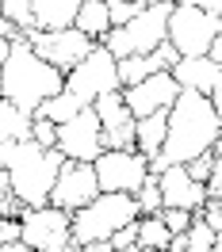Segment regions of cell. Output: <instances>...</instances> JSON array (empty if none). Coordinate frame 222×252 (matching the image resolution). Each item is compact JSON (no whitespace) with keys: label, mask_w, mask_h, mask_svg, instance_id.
Segmentation results:
<instances>
[{"label":"cell","mask_w":222,"mask_h":252,"mask_svg":"<svg viewBox=\"0 0 222 252\" xmlns=\"http://www.w3.org/2000/svg\"><path fill=\"white\" fill-rule=\"evenodd\" d=\"M176 95H180V84H176L173 69H161L153 77H146V80H138V84H127V88H123V99H127V107L134 111V119L153 115V111H169L176 103Z\"/></svg>","instance_id":"cell-14"},{"label":"cell","mask_w":222,"mask_h":252,"mask_svg":"<svg viewBox=\"0 0 222 252\" xmlns=\"http://www.w3.org/2000/svg\"><path fill=\"white\" fill-rule=\"evenodd\" d=\"M161 218H165V225H169L173 233H184L195 214H191V210H184V206H161Z\"/></svg>","instance_id":"cell-29"},{"label":"cell","mask_w":222,"mask_h":252,"mask_svg":"<svg viewBox=\"0 0 222 252\" xmlns=\"http://www.w3.org/2000/svg\"><path fill=\"white\" fill-rule=\"evenodd\" d=\"M111 8V27H123L146 8V0H119V4H108Z\"/></svg>","instance_id":"cell-28"},{"label":"cell","mask_w":222,"mask_h":252,"mask_svg":"<svg viewBox=\"0 0 222 252\" xmlns=\"http://www.w3.org/2000/svg\"><path fill=\"white\" fill-rule=\"evenodd\" d=\"M62 149L58 145H38L35 138H19V142L0 145V168L8 172L12 195H19L27 206L50 203V188L62 168Z\"/></svg>","instance_id":"cell-3"},{"label":"cell","mask_w":222,"mask_h":252,"mask_svg":"<svg viewBox=\"0 0 222 252\" xmlns=\"http://www.w3.org/2000/svg\"><path fill=\"white\" fill-rule=\"evenodd\" d=\"M23 210H27V203L19 195H12V191L0 199V218H23Z\"/></svg>","instance_id":"cell-32"},{"label":"cell","mask_w":222,"mask_h":252,"mask_svg":"<svg viewBox=\"0 0 222 252\" xmlns=\"http://www.w3.org/2000/svg\"><path fill=\"white\" fill-rule=\"evenodd\" d=\"M96 115H100V130H104V149H130L138 138V119L123 99V88L96 95Z\"/></svg>","instance_id":"cell-13"},{"label":"cell","mask_w":222,"mask_h":252,"mask_svg":"<svg viewBox=\"0 0 222 252\" xmlns=\"http://www.w3.org/2000/svg\"><path fill=\"white\" fill-rule=\"evenodd\" d=\"M8 191H12V184H8V172H4V168H0V199H4V195H8Z\"/></svg>","instance_id":"cell-39"},{"label":"cell","mask_w":222,"mask_h":252,"mask_svg":"<svg viewBox=\"0 0 222 252\" xmlns=\"http://www.w3.org/2000/svg\"><path fill=\"white\" fill-rule=\"evenodd\" d=\"M215 252H222V233H219V237H215Z\"/></svg>","instance_id":"cell-42"},{"label":"cell","mask_w":222,"mask_h":252,"mask_svg":"<svg viewBox=\"0 0 222 252\" xmlns=\"http://www.w3.org/2000/svg\"><path fill=\"white\" fill-rule=\"evenodd\" d=\"M165 130H169V111H153V115H142V119H138V138H134V145L142 149L146 157H153V153H161Z\"/></svg>","instance_id":"cell-21"},{"label":"cell","mask_w":222,"mask_h":252,"mask_svg":"<svg viewBox=\"0 0 222 252\" xmlns=\"http://www.w3.org/2000/svg\"><path fill=\"white\" fill-rule=\"evenodd\" d=\"M108 241H111V252H138V218L127 221V225H119Z\"/></svg>","instance_id":"cell-26"},{"label":"cell","mask_w":222,"mask_h":252,"mask_svg":"<svg viewBox=\"0 0 222 252\" xmlns=\"http://www.w3.org/2000/svg\"><path fill=\"white\" fill-rule=\"evenodd\" d=\"M23 241V221L19 218H0V252L8 249V245H16Z\"/></svg>","instance_id":"cell-31"},{"label":"cell","mask_w":222,"mask_h":252,"mask_svg":"<svg viewBox=\"0 0 222 252\" xmlns=\"http://www.w3.org/2000/svg\"><path fill=\"white\" fill-rule=\"evenodd\" d=\"M65 88V73L58 65H50L38 50L31 46V38L23 34L12 42L8 58H4V69H0V95L12 99L16 107L23 111H38L42 99H50L54 92Z\"/></svg>","instance_id":"cell-2"},{"label":"cell","mask_w":222,"mask_h":252,"mask_svg":"<svg viewBox=\"0 0 222 252\" xmlns=\"http://www.w3.org/2000/svg\"><path fill=\"white\" fill-rule=\"evenodd\" d=\"M23 241L31 252H77L73 241V214L54 203L23 210Z\"/></svg>","instance_id":"cell-7"},{"label":"cell","mask_w":222,"mask_h":252,"mask_svg":"<svg viewBox=\"0 0 222 252\" xmlns=\"http://www.w3.org/2000/svg\"><path fill=\"white\" fill-rule=\"evenodd\" d=\"M188 4H199L203 12H211V16H219V19H222V0H188Z\"/></svg>","instance_id":"cell-35"},{"label":"cell","mask_w":222,"mask_h":252,"mask_svg":"<svg viewBox=\"0 0 222 252\" xmlns=\"http://www.w3.org/2000/svg\"><path fill=\"white\" fill-rule=\"evenodd\" d=\"M169 12H173V0H153L146 4L138 16L123 23V27H111L104 34V46L115 58H130V54H149L169 38Z\"/></svg>","instance_id":"cell-5"},{"label":"cell","mask_w":222,"mask_h":252,"mask_svg":"<svg viewBox=\"0 0 222 252\" xmlns=\"http://www.w3.org/2000/svg\"><path fill=\"white\" fill-rule=\"evenodd\" d=\"M215 157H222V134H219V142H215Z\"/></svg>","instance_id":"cell-41"},{"label":"cell","mask_w":222,"mask_h":252,"mask_svg":"<svg viewBox=\"0 0 222 252\" xmlns=\"http://www.w3.org/2000/svg\"><path fill=\"white\" fill-rule=\"evenodd\" d=\"M142 214L138 199L130 191H100L92 203L73 210V241L77 249H88L92 241H108L119 225H127Z\"/></svg>","instance_id":"cell-4"},{"label":"cell","mask_w":222,"mask_h":252,"mask_svg":"<svg viewBox=\"0 0 222 252\" xmlns=\"http://www.w3.org/2000/svg\"><path fill=\"white\" fill-rule=\"evenodd\" d=\"M184 233H188V252H215V237H219V229H215L203 214H195Z\"/></svg>","instance_id":"cell-23"},{"label":"cell","mask_w":222,"mask_h":252,"mask_svg":"<svg viewBox=\"0 0 222 252\" xmlns=\"http://www.w3.org/2000/svg\"><path fill=\"white\" fill-rule=\"evenodd\" d=\"M173 229L161 214H138V252H169Z\"/></svg>","instance_id":"cell-20"},{"label":"cell","mask_w":222,"mask_h":252,"mask_svg":"<svg viewBox=\"0 0 222 252\" xmlns=\"http://www.w3.org/2000/svg\"><path fill=\"white\" fill-rule=\"evenodd\" d=\"M219 134L222 130H219V115H215L211 95L191 92V88H180L176 103L169 107V130H165L161 153L149 157V172L161 176L169 164H188L191 157L215 149Z\"/></svg>","instance_id":"cell-1"},{"label":"cell","mask_w":222,"mask_h":252,"mask_svg":"<svg viewBox=\"0 0 222 252\" xmlns=\"http://www.w3.org/2000/svg\"><path fill=\"white\" fill-rule=\"evenodd\" d=\"M100 195V180H96V164L92 160H73L65 157L58 168V180L50 188V203L62 206V210H80L84 203H92Z\"/></svg>","instance_id":"cell-11"},{"label":"cell","mask_w":222,"mask_h":252,"mask_svg":"<svg viewBox=\"0 0 222 252\" xmlns=\"http://www.w3.org/2000/svg\"><path fill=\"white\" fill-rule=\"evenodd\" d=\"M207 195L222 199V157H215V168H211V180H207Z\"/></svg>","instance_id":"cell-33"},{"label":"cell","mask_w":222,"mask_h":252,"mask_svg":"<svg viewBox=\"0 0 222 252\" xmlns=\"http://www.w3.org/2000/svg\"><path fill=\"white\" fill-rule=\"evenodd\" d=\"M58 149L62 157H73V160H96L104 153V130H100V115L96 107H80L73 119L58 123Z\"/></svg>","instance_id":"cell-12"},{"label":"cell","mask_w":222,"mask_h":252,"mask_svg":"<svg viewBox=\"0 0 222 252\" xmlns=\"http://www.w3.org/2000/svg\"><path fill=\"white\" fill-rule=\"evenodd\" d=\"M173 77L180 88H191V92H203L211 95L215 84L222 80V65L211 58V54H199V58H180L173 65Z\"/></svg>","instance_id":"cell-16"},{"label":"cell","mask_w":222,"mask_h":252,"mask_svg":"<svg viewBox=\"0 0 222 252\" xmlns=\"http://www.w3.org/2000/svg\"><path fill=\"white\" fill-rule=\"evenodd\" d=\"M27 38H31V46L38 50L50 65H58L62 73H69L73 65H80V62H84V54L96 46V38H88V34L80 31V27H73V23H69V27H58V31L35 27Z\"/></svg>","instance_id":"cell-10"},{"label":"cell","mask_w":222,"mask_h":252,"mask_svg":"<svg viewBox=\"0 0 222 252\" xmlns=\"http://www.w3.org/2000/svg\"><path fill=\"white\" fill-rule=\"evenodd\" d=\"M222 31V19L203 12L199 4L188 0H173V12H169V42L180 50V58H199L211 54L215 34Z\"/></svg>","instance_id":"cell-6"},{"label":"cell","mask_w":222,"mask_h":252,"mask_svg":"<svg viewBox=\"0 0 222 252\" xmlns=\"http://www.w3.org/2000/svg\"><path fill=\"white\" fill-rule=\"evenodd\" d=\"M73 27H80V31L88 34V38H96V42H104V34L111 31V8H108V0H84L80 12H77V19H73Z\"/></svg>","instance_id":"cell-18"},{"label":"cell","mask_w":222,"mask_h":252,"mask_svg":"<svg viewBox=\"0 0 222 252\" xmlns=\"http://www.w3.org/2000/svg\"><path fill=\"white\" fill-rule=\"evenodd\" d=\"M134 199H138V210H142V214H161L165 199H161V180H157V172L146 176V184L134 191Z\"/></svg>","instance_id":"cell-25"},{"label":"cell","mask_w":222,"mask_h":252,"mask_svg":"<svg viewBox=\"0 0 222 252\" xmlns=\"http://www.w3.org/2000/svg\"><path fill=\"white\" fill-rule=\"evenodd\" d=\"M0 38H8V42H16V38H23V31H19L16 23L8 16H0Z\"/></svg>","instance_id":"cell-34"},{"label":"cell","mask_w":222,"mask_h":252,"mask_svg":"<svg viewBox=\"0 0 222 252\" xmlns=\"http://www.w3.org/2000/svg\"><path fill=\"white\" fill-rule=\"evenodd\" d=\"M80 107H88V103H84L80 95H73L69 88H62V92H54L50 99H42L35 115H46V119H54V123H65V119H73Z\"/></svg>","instance_id":"cell-22"},{"label":"cell","mask_w":222,"mask_h":252,"mask_svg":"<svg viewBox=\"0 0 222 252\" xmlns=\"http://www.w3.org/2000/svg\"><path fill=\"white\" fill-rule=\"evenodd\" d=\"M146 4H153V0H146Z\"/></svg>","instance_id":"cell-44"},{"label":"cell","mask_w":222,"mask_h":252,"mask_svg":"<svg viewBox=\"0 0 222 252\" xmlns=\"http://www.w3.org/2000/svg\"><path fill=\"white\" fill-rule=\"evenodd\" d=\"M65 88L73 95H80L84 103H96V95L111 92V88H123V80H119V58L104 42H96L84 54V62L65 73Z\"/></svg>","instance_id":"cell-8"},{"label":"cell","mask_w":222,"mask_h":252,"mask_svg":"<svg viewBox=\"0 0 222 252\" xmlns=\"http://www.w3.org/2000/svg\"><path fill=\"white\" fill-rule=\"evenodd\" d=\"M92 164H96L100 191H130L134 195L146 184V176H149V157L138 145H130V149H104Z\"/></svg>","instance_id":"cell-9"},{"label":"cell","mask_w":222,"mask_h":252,"mask_svg":"<svg viewBox=\"0 0 222 252\" xmlns=\"http://www.w3.org/2000/svg\"><path fill=\"white\" fill-rule=\"evenodd\" d=\"M169 252H188V233H173V241H169Z\"/></svg>","instance_id":"cell-37"},{"label":"cell","mask_w":222,"mask_h":252,"mask_svg":"<svg viewBox=\"0 0 222 252\" xmlns=\"http://www.w3.org/2000/svg\"><path fill=\"white\" fill-rule=\"evenodd\" d=\"M108 4H119V0H108Z\"/></svg>","instance_id":"cell-43"},{"label":"cell","mask_w":222,"mask_h":252,"mask_svg":"<svg viewBox=\"0 0 222 252\" xmlns=\"http://www.w3.org/2000/svg\"><path fill=\"white\" fill-rule=\"evenodd\" d=\"M184 168H188L195 180H203V184H207V180H211V168H215V149H207V153H199V157H191Z\"/></svg>","instance_id":"cell-30"},{"label":"cell","mask_w":222,"mask_h":252,"mask_svg":"<svg viewBox=\"0 0 222 252\" xmlns=\"http://www.w3.org/2000/svg\"><path fill=\"white\" fill-rule=\"evenodd\" d=\"M211 103H215V115H219V130H222V80L215 84V92H211Z\"/></svg>","instance_id":"cell-36"},{"label":"cell","mask_w":222,"mask_h":252,"mask_svg":"<svg viewBox=\"0 0 222 252\" xmlns=\"http://www.w3.org/2000/svg\"><path fill=\"white\" fill-rule=\"evenodd\" d=\"M31 4H35V19H38V27L58 31V27H69V23L77 19V12H80L84 0H31Z\"/></svg>","instance_id":"cell-17"},{"label":"cell","mask_w":222,"mask_h":252,"mask_svg":"<svg viewBox=\"0 0 222 252\" xmlns=\"http://www.w3.org/2000/svg\"><path fill=\"white\" fill-rule=\"evenodd\" d=\"M211 58H215V62L222 65V31L215 34V42H211Z\"/></svg>","instance_id":"cell-38"},{"label":"cell","mask_w":222,"mask_h":252,"mask_svg":"<svg viewBox=\"0 0 222 252\" xmlns=\"http://www.w3.org/2000/svg\"><path fill=\"white\" fill-rule=\"evenodd\" d=\"M31 111L16 107L12 99L0 95V145L4 142H19V138H31Z\"/></svg>","instance_id":"cell-19"},{"label":"cell","mask_w":222,"mask_h":252,"mask_svg":"<svg viewBox=\"0 0 222 252\" xmlns=\"http://www.w3.org/2000/svg\"><path fill=\"white\" fill-rule=\"evenodd\" d=\"M31 138L38 145H58V123L46 119V115H35L31 119Z\"/></svg>","instance_id":"cell-27"},{"label":"cell","mask_w":222,"mask_h":252,"mask_svg":"<svg viewBox=\"0 0 222 252\" xmlns=\"http://www.w3.org/2000/svg\"><path fill=\"white\" fill-rule=\"evenodd\" d=\"M0 16H8L23 34H31L35 27H38V19H35V4H31V0H0Z\"/></svg>","instance_id":"cell-24"},{"label":"cell","mask_w":222,"mask_h":252,"mask_svg":"<svg viewBox=\"0 0 222 252\" xmlns=\"http://www.w3.org/2000/svg\"><path fill=\"white\" fill-rule=\"evenodd\" d=\"M8 50H12V42H8V38H0V69H4V58H8Z\"/></svg>","instance_id":"cell-40"},{"label":"cell","mask_w":222,"mask_h":252,"mask_svg":"<svg viewBox=\"0 0 222 252\" xmlns=\"http://www.w3.org/2000/svg\"><path fill=\"white\" fill-rule=\"evenodd\" d=\"M157 180H161V199H165V206H184V210H191V214L203 210L207 184H203V180H195L184 164H169Z\"/></svg>","instance_id":"cell-15"}]
</instances>
